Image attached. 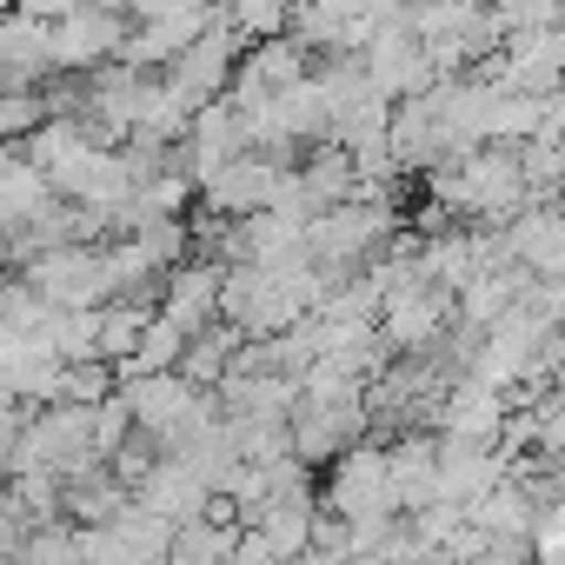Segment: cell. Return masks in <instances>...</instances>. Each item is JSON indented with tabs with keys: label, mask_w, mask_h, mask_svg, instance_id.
<instances>
[{
	"label": "cell",
	"mask_w": 565,
	"mask_h": 565,
	"mask_svg": "<svg viewBox=\"0 0 565 565\" xmlns=\"http://www.w3.org/2000/svg\"><path fill=\"white\" fill-rule=\"evenodd\" d=\"M439 439V433H433ZM499 479H512L499 446H472V439H439V505L466 512L472 499H486Z\"/></svg>",
	"instance_id": "cell-5"
},
{
	"label": "cell",
	"mask_w": 565,
	"mask_h": 565,
	"mask_svg": "<svg viewBox=\"0 0 565 565\" xmlns=\"http://www.w3.org/2000/svg\"><path fill=\"white\" fill-rule=\"evenodd\" d=\"M47 47H54V67H100L107 54H127V14H107V8L67 14L54 21Z\"/></svg>",
	"instance_id": "cell-7"
},
{
	"label": "cell",
	"mask_w": 565,
	"mask_h": 565,
	"mask_svg": "<svg viewBox=\"0 0 565 565\" xmlns=\"http://www.w3.org/2000/svg\"><path fill=\"white\" fill-rule=\"evenodd\" d=\"M386 466H393V505L399 519H419L439 505V439L433 433H413L399 446H386Z\"/></svg>",
	"instance_id": "cell-8"
},
{
	"label": "cell",
	"mask_w": 565,
	"mask_h": 565,
	"mask_svg": "<svg viewBox=\"0 0 565 565\" xmlns=\"http://www.w3.org/2000/svg\"><path fill=\"white\" fill-rule=\"evenodd\" d=\"M505 259L532 279H565V200L558 206H525L505 233Z\"/></svg>",
	"instance_id": "cell-6"
},
{
	"label": "cell",
	"mask_w": 565,
	"mask_h": 565,
	"mask_svg": "<svg viewBox=\"0 0 565 565\" xmlns=\"http://www.w3.org/2000/svg\"><path fill=\"white\" fill-rule=\"evenodd\" d=\"M0 259H8V253H0Z\"/></svg>",
	"instance_id": "cell-13"
},
{
	"label": "cell",
	"mask_w": 565,
	"mask_h": 565,
	"mask_svg": "<svg viewBox=\"0 0 565 565\" xmlns=\"http://www.w3.org/2000/svg\"><path fill=\"white\" fill-rule=\"evenodd\" d=\"M466 519H472L486 539H532V525H539V499H532L519 479H499L486 499L466 505Z\"/></svg>",
	"instance_id": "cell-10"
},
{
	"label": "cell",
	"mask_w": 565,
	"mask_h": 565,
	"mask_svg": "<svg viewBox=\"0 0 565 565\" xmlns=\"http://www.w3.org/2000/svg\"><path fill=\"white\" fill-rule=\"evenodd\" d=\"M21 279L54 307V313H100L114 300V279H107V246H61L41 253L34 266H21Z\"/></svg>",
	"instance_id": "cell-1"
},
{
	"label": "cell",
	"mask_w": 565,
	"mask_h": 565,
	"mask_svg": "<svg viewBox=\"0 0 565 565\" xmlns=\"http://www.w3.org/2000/svg\"><path fill=\"white\" fill-rule=\"evenodd\" d=\"M525 294H532V273H519V266L479 273L472 287L452 300V313H459V333H466V340H486V333H492V327H499V320H505L519 300H525Z\"/></svg>",
	"instance_id": "cell-9"
},
{
	"label": "cell",
	"mask_w": 565,
	"mask_h": 565,
	"mask_svg": "<svg viewBox=\"0 0 565 565\" xmlns=\"http://www.w3.org/2000/svg\"><path fill=\"white\" fill-rule=\"evenodd\" d=\"M479 565H532V539H492L479 552Z\"/></svg>",
	"instance_id": "cell-12"
},
{
	"label": "cell",
	"mask_w": 565,
	"mask_h": 565,
	"mask_svg": "<svg viewBox=\"0 0 565 565\" xmlns=\"http://www.w3.org/2000/svg\"><path fill=\"white\" fill-rule=\"evenodd\" d=\"M147 307H100V366H134V353H140V340H147Z\"/></svg>",
	"instance_id": "cell-11"
},
{
	"label": "cell",
	"mask_w": 565,
	"mask_h": 565,
	"mask_svg": "<svg viewBox=\"0 0 565 565\" xmlns=\"http://www.w3.org/2000/svg\"><path fill=\"white\" fill-rule=\"evenodd\" d=\"M446 320H452V294H439L426 273H413L406 287L380 307V340H386V353L419 360V353H433L446 340Z\"/></svg>",
	"instance_id": "cell-3"
},
{
	"label": "cell",
	"mask_w": 565,
	"mask_h": 565,
	"mask_svg": "<svg viewBox=\"0 0 565 565\" xmlns=\"http://www.w3.org/2000/svg\"><path fill=\"white\" fill-rule=\"evenodd\" d=\"M220 279H226V266H213V259H186V266H173V273L160 279L153 313H160L167 327H180L186 340H200V333L220 320Z\"/></svg>",
	"instance_id": "cell-4"
},
{
	"label": "cell",
	"mask_w": 565,
	"mask_h": 565,
	"mask_svg": "<svg viewBox=\"0 0 565 565\" xmlns=\"http://www.w3.org/2000/svg\"><path fill=\"white\" fill-rule=\"evenodd\" d=\"M327 512H333V519H347V525L399 519V505H393V466H386V446H353L347 459H333Z\"/></svg>",
	"instance_id": "cell-2"
}]
</instances>
